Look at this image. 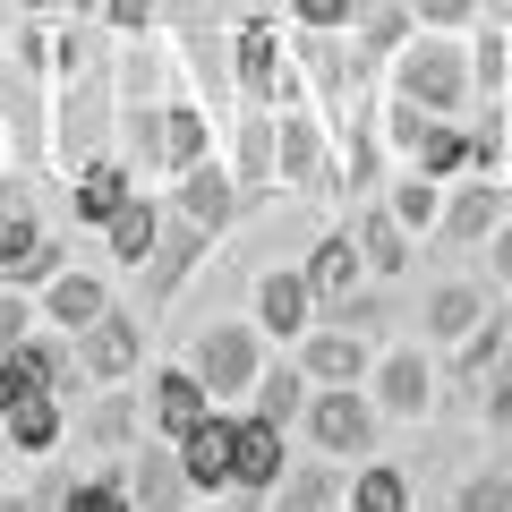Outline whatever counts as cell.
Returning a JSON list of instances; mask_svg holds the SVG:
<instances>
[{"instance_id":"obj_1","label":"cell","mask_w":512,"mask_h":512,"mask_svg":"<svg viewBox=\"0 0 512 512\" xmlns=\"http://www.w3.org/2000/svg\"><path fill=\"white\" fill-rule=\"evenodd\" d=\"M393 94H402V103H419V111H444V120H453V111H470L478 103V77H470V43L461 35H410L402 52H393Z\"/></svg>"},{"instance_id":"obj_2","label":"cell","mask_w":512,"mask_h":512,"mask_svg":"<svg viewBox=\"0 0 512 512\" xmlns=\"http://www.w3.org/2000/svg\"><path fill=\"white\" fill-rule=\"evenodd\" d=\"M231 77H239V94L265 103V111L308 103V77H299L291 43L274 35V18H239V26H231Z\"/></svg>"},{"instance_id":"obj_3","label":"cell","mask_w":512,"mask_h":512,"mask_svg":"<svg viewBox=\"0 0 512 512\" xmlns=\"http://www.w3.org/2000/svg\"><path fill=\"white\" fill-rule=\"evenodd\" d=\"M299 436L325 461H367L376 436H384V410L367 402V384H316L308 410H299Z\"/></svg>"},{"instance_id":"obj_4","label":"cell","mask_w":512,"mask_h":512,"mask_svg":"<svg viewBox=\"0 0 512 512\" xmlns=\"http://www.w3.org/2000/svg\"><path fill=\"white\" fill-rule=\"evenodd\" d=\"M69 350H77V376H86L94 393L137 384V367H146V316L137 308H103L86 333H69Z\"/></svg>"},{"instance_id":"obj_5","label":"cell","mask_w":512,"mask_h":512,"mask_svg":"<svg viewBox=\"0 0 512 512\" xmlns=\"http://www.w3.org/2000/svg\"><path fill=\"white\" fill-rule=\"evenodd\" d=\"M256 367H265V333H256V316H248V325H205L197 342H188V376H197L214 402H248Z\"/></svg>"},{"instance_id":"obj_6","label":"cell","mask_w":512,"mask_h":512,"mask_svg":"<svg viewBox=\"0 0 512 512\" xmlns=\"http://www.w3.org/2000/svg\"><path fill=\"white\" fill-rule=\"evenodd\" d=\"M171 214H180V222H197V231H231V222H239V205H248V188H239V171L231 163H222V154H197V163H180V171H171Z\"/></svg>"},{"instance_id":"obj_7","label":"cell","mask_w":512,"mask_h":512,"mask_svg":"<svg viewBox=\"0 0 512 512\" xmlns=\"http://www.w3.org/2000/svg\"><path fill=\"white\" fill-rule=\"evenodd\" d=\"M367 402L384 419H427L436 410V359L427 350H384V359H367Z\"/></svg>"},{"instance_id":"obj_8","label":"cell","mask_w":512,"mask_h":512,"mask_svg":"<svg viewBox=\"0 0 512 512\" xmlns=\"http://www.w3.org/2000/svg\"><path fill=\"white\" fill-rule=\"evenodd\" d=\"M316 316L325 308H316V291H308L299 265H265V274H256V333H265V342H299Z\"/></svg>"},{"instance_id":"obj_9","label":"cell","mask_w":512,"mask_h":512,"mask_svg":"<svg viewBox=\"0 0 512 512\" xmlns=\"http://www.w3.org/2000/svg\"><path fill=\"white\" fill-rule=\"evenodd\" d=\"M291 359L308 367V384H367V333H350V325H333V316H316L308 333L291 342Z\"/></svg>"},{"instance_id":"obj_10","label":"cell","mask_w":512,"mask_h":512,"mask_svg":"<svg viewBox=\"0 0 512 512\" xmlns=\"http://www.w3.org/2000/svg\"><path fill=\"white\" fill-rule=\"evenodd\" d=\"M120 478H128V504H137V512H188V504H197V487H188L180 444H171V436L137 444V461H128Z\"/></svg>"},{"instance_id":"obj_11","label":"cell","mask_w":512,"mask_h":512,"mask_svg":"<svg viewBox=\"0 0 512 512\" xmlns=\"http://www.w3.org/2000/svg\"><path fill=\"white\" fill-rule=\"evenodd\" d=\"M274 180L282 188H325L333 180V146H325V128L308 120V111H274Z\"/></svg>"},{"instance_id":"obj_12","label":"cell","mask_w":512,"mask_h":512,"mask_svg":"<svg viewBox=\"0 0 512 512\" xmlns=\"http://www.w3.org/2000/svg\"><path fill=\"white\" fill-rule=\"evenodd\" d=\"M128 197H137V171H128L120 154H86V163L69 171V222H86V231H103Z\"/></svg>"},{"instance_id":"obj_13","label":"cell","mask_w":512,"mask_h":512,"mask_svg":"<svg viewBox=\"0 0 512 512\" xmlns=\"http://www.w3.org/2000/svg\"><path fill=\"white\" fill-rule=\"evenodd\" d=\"M291 470V427H274V419H248V410H239V444H231V487L248 495H265L274 487V478Z\"/></svg>"},{"instance_id":"obj_14","label":"cell","mask_w":512,"mask_h":512,"mask_svg":"<svg viewBox=\"0 0 512 512\" xmlns=\"http://www.w3.org/2000/svg\"><path fill=\"white\" fill-rule=\"evenodd\" d=\"M231 444H239V419H231L222 402L180 436V470H188V487H197V495H222V487H231Z\"/></svg>"},{"instance_id":"obj_15","label":"cell","mask_w":512,"mask_h":512,"mask_svg":"<svg viewBox=\"0 0 512 512\" xmlns=\"http://www.w3.org/2000/svg\"><path fill=\"white\" fill-rule=\"evenodd\" d=\"M504 367H512V316H504V308H487V316H478V325L453 342V384L478 402V393H487Z\"/></svg>"},{"instance_id":"obj_16","label":"cell","mask_w":512,"mask_h":512,"mask_svg":"<svg viewBox=\"0 0 512 512\" xmlns=\"http://www.w3.org/2000/svg\"><path fill=\"white\" fill-rule=\"evenodd\" d=\"M0 436H9V453H26V461L60 453V444H69V402H60L52 384H35L26 402H9V410H0Z\"/></svg>"},{"instance_id":"obj_17","label":"cell","mask_w":512,"mask_h":512,"mask_svg":"<svg viewBox=\"0 0 512 512\" xmlns=\"http://www.w3.org/2000/svg\"><path fill=\"white\" fill-rule=\"evenodd\" d=\"M504 222V188L478 180V171H461L453 188H444V214H436V239H453V248H478V239Z\"/></svg>"},{"instance_id":"obj_18","label":"cell","mask_w":512,"mask_h":512,"mask_svg":"<svg viewBox=\"0 0 512 512\" xmlns=\"http://www.w3.org/2000/svg\"><path fill=\"white\" fill-rule=\"evenodd\" d=\"M205 248H214V231H197V222H180V214L163 205V239H154V256L137 265V274H146V299H154V308H163V299L188 282V265H197Z\"/></svg>"},{"instance_id":"obj_19","label":"cell","mask_w":512,"mask_h":512,"mask_svg":"<svg viewBox=\"0 0 512 512\" xmlns=\"http://www.w3.org/2000/svg\"><path fill=\"white\" fill-rule=\"evenodd\" d=\"M146 376H154V393H146V419H154V436H171V444H180L188 427H197L205 410H214V393H205V384L188 376V359H180V367H146Z\"/></svg>"},{"instance_id":"obj_20","label":"cell","mask_w":512,"mask_h":512,"mask_svg":"<svg viewBox=\"0 0 512 512\" xmlns=\"http://www.w3.org/2000/svg\"><path fill=\"white\" fill-rule=\"evenodd\" d=\"M35 308H43V325H52V333H86L94 316L111 308V291H103V274H77V265H60V274L35 291Z\"/></svg>"},{"instance_id":"obj_21","label":"cell","mask_w":512,"mask_h":512,"mask_svg":"<svg viewBox=\"0 0 512 512\" xmlns=\"http://www.w3.org/2000/svg\"><path fill=\"white\" fill-rule=\"evenodd\" d=\"M299 274H308V291H316V308H333V299H350L367 282V256H359V239L350 231H325L308 248V265H299Z\"/></svg>"},{"instance_id":"obj_22","label":"cell","mask_w":512,"mask_h":512,"mask_svg":"<svg viewBox=\"0 0 512 512\" xmlns=\"http://www.w3.org/2000/svg\"><path fill=\"white\" fill-rule=\"evenodd\" d=\"M256 504H265V512H342V478H333V461L316 453V461H291Z\"/></svg>"},{"instance_id":"obj_23","label":"cell","mask_w":512,"mask_h":512,"mask_svg":"<svg viewBox=\"0 0 512 512\" xmlns=\"http://www.w3.org/2000/svg\"><path fill=\"white\" fill-rule=\"evenodd\" d=\"M154 239H163V197H146V188H137V197H128L120 214L103 222V256H111V265H128V274H137V265H146V256H154Z\"/></svg>"},{"instance_id":"obj_24","label":"cell","mask_w":512,"mask_h":512,"mask_svg":"<svg viewBox=\"0 0 512 512\" xmlns=\"http://www.w3.org/2000/svg\"><path fill=\"white\" fill-rule=\"evenodd\" d=\"M308 367L299 359H265L256 367V384H248V419H274V427H299V410H308Z\"/></svg>"},{"instance_id":"obj_25","label":"cell","mask_w":512,"mask_h":512,"mask_svg":"<svg viewBox=\"0 0 512 512\" xmlns=\"http://www.w3.org/2000/svg\"><path fill=\"white\" fill-rule=\"evenodd\" d=\"M35 504H43V512H137V504H128V478H120V470H94V478H43Z\"/></svg>"},{"instance_id":"obj_26","label":"cell","mask_w":512,"mask_h":512,"mask_svg":"<svg viewBox=\"0 0 512 512\" xmlns=\"http://www.w3.org/2000/svg\"><path fill=\"white\" fill-rule=\"evenodd\" d=\"M350 239H359V256H367V274H410V248H419V239L402 231V222H393V205H367L359 222H350Z\"/></svg>"},{"instance_id":"obj_27","label":"cell","mask_w":512,"mask_h":512,"mask_svg":"<svg viewBox=\"0 0 512 512\" xmlns=\"http://www.w3.org/2000/svg\"><path fill=\"white\" fill-rule=\"evenodd\" d=\"M350 43L367 60H393L410 43V0H350Z\"/></svg>"},{"instance_id":"obj_28","label":"cell","mask_w":512,"mask_h":512,"mask_svg":"<svg viewBox=\"0 0 512 512\" xmlns=\"http://www.w3.org/2000/svg\"><path fill=\"white\" fill-rule=\"evenodd\" d=\"M197 154H214V120H205V103H188V94H163V163H197Z\"/></svg>"},{"instance_id":"obj_29","label":"cell","mask_w":512,"mask_h":512,"mask_svg":"<svg viewBox=\"0 0 512 512\" xmlns=\"http://www.w3.org/2000/svg\"><path fill=\"white\" fill-rule=\"evenodd\" d=\"M487 308H495V299L478 291V282H436V291H427V333H436V342H461Z\"/></svg>"},{"instance_id":"obj_30","label":"cell","mask_w":512,"mask_h":512,"mask_svg":"<svg viewBox=\"0 0 512 512\" xmlns=\"http://www.w3.org/2000/svg\"><path fill=\"white\" fill-rule=\"evenodd\" d=\"M43 239V222H35V197H26V180L18 171H0V274L18 265L26 248Z\"/></svg>"},{"instance_id":"obj_31","label":"cell","mask_w":512,"mask_h":512,"mask_svg":"<svg viewBox=\"0 0 512 512\" xmlns=\"http://www.w3.org/2000/svg\"><path fill=\"white\" fill-rule=\"evenodd\" d=\"M342 504H350V512H410V478L393 470V461H376V453H367L359 470H350Z\"/></svg>"},{"instance_id":"obj_32","label":"cell","mask_w":512,"mask_h":512,"mask_svg":"<svg viewBox=\"0 0 512 512\" xmlns=\"http://www.w3.org/2000/svg\"><path fill=\"white\" fill-rule=\"evenodd\" d=\"M384 205H393V222L419 239V231H436V214H444V180H427V171H410V163H402V180L384 188Z\"/></svg>"},{"instance_id":"obj_33","label":"cell","mask_w":512,"mask_h":512,"mask_svg":"<svg viewBox=\"0 0 512 512\" xmlns=\"http://www.w3.org/2000/svg\"><path fill=\"white\" fill-rule=\"evenodd\" d=\"M231 171H239V188H274V111H265V103H256V111H248V128H239Z\"/></svg>"},{"instance_id":"obj_34","label":"cell","mask_w":512,"mask_h":512,"mask_svg":"<svg viewBox=\"0 0 512 512\" xmlns=\"http://www.w3.org/2000/svg\"><path fill=\"white\" fill-rule=\"evenodd\" d=\"M470 77H478V94H512V26H504V35H478Z\"/></svg>"},{"instance_id":"obj_35","label":"cell","mask_w":512,"mask_h":512,"mask_svg":"<svg viewBox=\"0 0 512 512\" xmlns=\"http://www.w3.org/2000/svg\"><path fill=\"white\" fill-rule=\"evenodd\" d=\"M120 393H128V384H111V402H103V410L86 419V436L103 444V453H137V444H128V436H137V410H128Z\"/></svg>"},{"instance_id":"obj_36","label":"cell","mask_w":512,"mask_h":512,"mask_svg":"<svg viewBox=\"0 0 512 512\" xmlns=\"http://www.w3.org/2000/svg\"><path fill=\"white\" fill-rule=\"evenodd\" d=\"M35 325H43L35 291H18V282H0V350H18V342H26Z\"/></svg>"},{"instance_id":"obj_37","label":"cell","mask_w":512,"mask_h":512,"mask_svg":"<svg viewBox=\"0 0 512 512\" xmlns=\"http://www.w3.org/2000/svg\"><path fill=\"white\" fill-rule=\"evenodd\" d=\"M453 512H512V470H478V478H461Z\"/></svg>"},{"instance_id":"obj_38","label":"cell","mask_w":512,"mask_h":512,"mask_svg":"<svg viewBox=\"0 0 512 512\" xmlns=\"http://www.w3.org/2000/svg\"><path fill=\"white\" fill-rule=\"evenodd\" d=\"M60 265H69V248H60V239H52V231H43V239H35V248H26V256H18V265H9V282H18V291H43V282H52V274H60Z\"/></svg>"},{"instance_id":"obj_39","label":"cell","mask_w":512,"mask_h":512,"mask_svg":"<svg viewBox=\"0 0 512 512\" xmlns=\"http://www.w3.org/2000/svg\"><path fill=\"white\" fill-rule=\"evenodd\" d=\"M410 18H419V26H444V35H461V26L487 18V0H410Z\"/></svg>"},{"instance_id":"obj_40","label":"cell","mask_w":512,"mask_h":512,"mask_svg":"<svg viewBox=\"0 0 512 512\" xmlns=\"http://www.w3.org/2000/svg\"><path fill=\"white\" fill-rule=\"evenodd\" d=\"M291 9V26H308V35H350V0H282Z\"/></svg>"},{"instance_id":"obj_41","label":"cell","mask_w":512,"mask_h":512,"mask_svg":"<svg viewBox=\"0 0 512 512\" xmlns=\"http://www.w3.org/2000/svg\"><path fill=\"white\" fill-rule=\"evenodd\" d=\"M94 18H103V35H154V0H103V9H94Z\"/></svg>"},{"instance_id":"obj_42","label":"cell","mask_w":512,"mask_h":512,"mask_svg":"<svg viewBox=\"0 0 512 512\" xmlns=\"http://www.w3.org/2000/svg\"><path fill=\"white\" fill-rule=\"evenodd\" d=\"M487 265H495V282L512 291V214H504V222L487 231Z\"/></svg>"},{"instance_id":"obj_43","label":"cell","mask_w":512,"mask_h":512,"mask_svg":"<svg viewBox=\"0 0 512 512\" xmlns=\"http://www.w3.org/2000/svg\"><path fill=\"white\" fill-rule=\"evenodd\" d=\"M487 427H504V436H512V367L487 384Z\"/></svg>"},{"instance_id":"obj_44","label":"cell","mask_w":512,"mask_h":512,"mask_svg":"<svg viewBox=\"0 0 512 512\" xmlns=\"http://www.w3.org/2000/svg\"><path fill=\"white\" fill-rule=\"evenodd\" d=\"M188 69H197V77H222V43L197 35V43H188Z\"/></svg>"},{"instance_id":"obj_45","label":"cell","mask_w":512,"mask_h":512,"mask_svg":"<svg viewBox=\"0 0 512 512\" xmlns=\"http://www.w3.org/2000/svg\"><path fill=\"white\" fill-rule=\"evenodd\" d=\"M26 18H69V0H18Z\"/></svg>"},{"instance_id":"obj_46","label":"cell","mask_w":512,"mask_h":512,"mask_svg":"<svg viewBox=\"0 0 512 512\" xmlns=\"http://www.w3.org/2000/svg\"><path fill=\"white\" fill-rule=\"evenodd\" d=\"M0 512H43V504H35V495H0Z\"/></svg>"},{"instance_id":"obj_47","label":"cell","mask_w":512,"mask_h":512,"mask_svg":"<svg viewBox=\"0 0 512 512\" xmlns=\"http://www.w3.org/2000/svg\"><path fill=\"white\" fill-rule=\"evenodd\" d=\"M94 9H103V0H69V18H94Z\"/></svg>"},{"instance_id":"obj_48","label":"cell","mask_w":512,"mask_h":512,"mask_svg":"<svg viewBox=\"0 0 512 512\" xmlns=\"http://www.w3.org/2000/svg\"><path fill=\"white\" fill-rule=\"evenodd\" d=\"M0 461H9V436H0Z\"/></svg>"},{"instance_id":"obj_49","label":"cell","mask_w":512,"mask_h":512,"mask_svg":"<svg viewBox=\"0 0 512 512\" xmlns=\"http://www.w3.org/2000/svg\"><path fill=\"white\" fill-rule=\"evenodd\" d=\"M504 26H512V9H504Z\"/></svg>"},{"instance_id":"obj_50","label":"cell","mask_w":512,"mask_h":512,"mask_svg":"<svg viewBox=\"0 0 512 512\" xmlns=\"http://www.w3.org/2000/svg\"><path fill=\"white\" fill-rule=\"evenodd\" d=\"M0 282H9V274H0Z\"/></svg>"},{"instance_id":"obj_51","label":"cell","mask_w":512,"mask_h":512,"mask_svg":"<svg viewBox=\"0 0 512 512\" xmlns=\"http://www.w3.org/2000/svg\"><path fill=\"white\" fill-rule=\"evenodd\" d=\"M342 512H350V504H342Z\"/></svg>"},{"instance_id":"obj_52","label":"cell","mask_w":512,"mask_h":512,"mask_svg":"<svg viewBox=\"0 0 512 512\" xmlns=\"http://www.w3.org/2000/svg\"><path fill=\"white\" fill-rule=\"evenodd\" d=\"M504 316H512V308H504Z\"/></svg>"}]
</instances>
